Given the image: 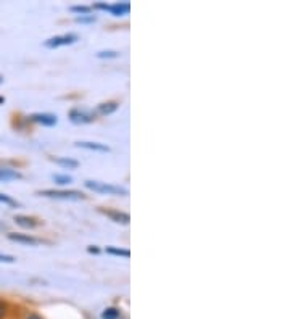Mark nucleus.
Returning a JSON list of instances; mask_svg holds the SVG:
<instances>
[{"label": "nucleus", "mask_w": 290, "mask_h": 319, "mask_svg": "<svg viewBox=\"0 0 290 319\" xmlns=\"http://www.w3.org/2000/svg\"><path fill=\"white\" fill-rule=\"evenodd\" d=\"M84 186L87 187L92 192L97 194H107V195H128V190L121 187V186H115V184H108V182H102V181H85Z\"/></svg>", "instance_id": "obj_1"}, {"label": "nucleus", "mask_w": 290, "mask_h": 319, "mask_svg": "<svg viewBox=\"0 0 290 319\" xmlns=\"http://www.w3.org/2000/svg\"><path fill=\"white\" fill-rule=\"evenodd\" d=\"M37 195L47 198H58V200H84L85 195L81 190H66V189H44L39 190Z\"/></svg>", "instance_id": "obj_2"}, {"label": "nucleus", "mask_w": 290, "mask_h": 319, "mask_svg": "<svg viewBox=\"0 0 290 319\" xmlns=\"http://www.w3.org/2000/svg\"><path fill=\"white\" fill-rule=\"evenodd\" d=\"M77 39H79V37H77V34H74V33L53 36V37L47 39V41H44V47H47V49H58V47L73 45L74 42H77Z\"/></svg>", "instance_id": "obj_3"}, {"label": "nucleus", "mask_w": 290, "mask_h": 319, "mask_svg": "<svg viewBox=\"0 0 290 319\" xmlns=\"http://www.w3.org/2000/svg\"><path fill=\"white\" fill-rule=\"evenodd\" d=\"M95 113L90 110H85V108H73L69 110L68 113V118L69 121L74 123V124H87V123H92L93 119H95Z\"/></svg>", "instance_id": "obj_4"}, {"label": "nucleus", "mask_w": 290, "mask_h": 319, "mask_svg": "<svg viewBox=\"0 0 290 319\" xmlns=\"http://www.w3.org/2000/svg\"><path fill=\"white\" fill-rule=\"evenodd\" d=\"M28 119L31 123H36V124H42V126H55L58 123V118L57 115H52V113H33L29 115Z\"/></svg>", "instance_id": "obj_5"}, {"label": "nucleus", "mask_w": 290, "mask_h": 319, "mask_svg": "<svg viewBox=\"0 0 290 319\" xmlns=\"http://www.w3.org/2000/svg\"><path fill=\"white\" fill-rule=\"evenodd\" d=\"M9 238H10L12 242L23 244V245H29V247H36V245H39V244L42 242L41 238H37L34 235L21 234V232H9Z\"/></svg>", "instance_id": "obj_6"}, {"label": "nucleus", "mask_w": 290, "mask_h": 319, "mask_svg": "<svg viewBox=\"0 0 290 319\" xmlns=\"http://www.w3.org/2000/svg\"><path fill=\"white\" fill-rule=\"evenodd\" d=\"M100 211L104 213L105 216H108L112 221L120 222V224H129V221H131L129 214L124 213V211H120V210H100Z\"/></svg>", "instance_id": "obj_7"}, {"label": "nucleus", "mask_w": 290, "mask_h": 319, "mask_svg": "<svg viewBox=\"0 0 290 319\" xmlns=\"http://www.w3.org/2000/svg\"><path fill=\"white\" fill-rule=\"evenodd\" d=\"M108 12L113 15V17H124L131 12V4L129 2H115L110 4Z\"/></svg>", "instance_id": "obj_8"}, {"label": "nucleus", "mask_w": 290, "mask_h": 319, "mask_svg": "<svg viewBox=\"0 0 290 319\" xmlns=\"http://www.w3.org/2000/svg\"><path fill=\"white\" fill-rule=\"evenodd\" d=\"M118 107H120V103L115 102V100L104 102V103H100V105H97V108H95V111H93V113H95V115H102V116H107V115L115 113V111L118 110Z\"/></svg>", "instance_id": "obj_9"}, {"label": "nucleus", "mask_w": 290, "mask_h": 319, "mask_svg": "<svg viewBox=\"0 0 290 319\" xmlns=\"http://www.w3.org/2000/svg\"><path fill=\"white\" fill-rule=\"evenodd\" d=\"M76 147L79 148H85V150H93V151H104V153H107V151H110V147L105 145V143H99V142H76Z\"/></svg>", "instance_id": "obj_10"}, {"label": "nucleus", "mask_w": 290, "mask_h": 319, "mask_svg": "<svg viewBox=\"0 0 290 319\" xmlns=\"http://www.w3.org/2000/svg\"><path fill=\"white\" fill-rule=\"evenodd\" d=\"M13 221L25 229H34L37 226V219L33 216H26V214H17V216L13 218Z\"/></svg>", "instance_id": "obj_11"}, {"label": "nucleus", "mask_w": 290, "mask_h": 319, "mask_svg": "<svg viewBox=\"0 0 290 319\" xmlns=\"http://www.w3.org/2000/svg\"><path fill=\"white\" fill-rule=\"evenodd\" d=\"M15 179H21L20 171L13 170V168H7V166H2V168H0V182L15 181Z\"/></svg>", "instance_id": "obj_12"}, {"label": "nucleus", "mask_w": 290, "mask_h": 319, "mask_svg": "<svg viewBox=\"0 0 290 319\" xmlns=\"http://www.w3.org/2000/svg\"><path fill=\"white\" fill-rule=\"evenodd\" d=\"M55 163L60 165V166H63V168L66 170H76L77 166H79V162L77 160H73V158H68V156H55L52 158Z\"/></svg>", "instance_id": "obj_13"}, {"label": "nucleus", "mask_w": 290, "mask_h": 319, "mask_svg": "<svg viewBox=\"0 0 290 319\" xmlns=\"http://www.w3.org/2000/svg\"><path fill=\"white\" fill-rule=\"evenodd\" d=\"M105 252L108 255H113V257H123V258L131 257V252L128 249H121V247H107Z\"/></svg>", "instance_id": "obj_14"}, {"label": "nucleus", "mask_w": 290, "mask_h": 319, "mask_svg": "<svg viewBox=\"0 0 290 319\" xmlns=\"http://www.w3.org/2000/svg\"><path fill=\"white\" fill-rule=\"evenodd\" d=\"M121 316V311L118 308H105L104 311H102V319H118Z\"/></svg>", "instance_id": "obj_15"}, {"label": "nucleus", "mask_w": 290, "mask_h": 319, "mask_svg": "<svg viewBox=\"0 0 290 319\" xmlns=\"http://www.w3.org/2000/svg\"><path fill=\"white\" fill-rule=\"evenodd\" d=\"M53 181L60 186H68L73 182V178L68 176V174H53Z\"/></svg>", "instance_id": "obj_16"}, {"label": "nucleus", "mask_w": 290, "mask_h": 319, "mask_svg": "<svg viewBox=\"0 0 290 319\" xmlns=\"http://www.w3.org/2000/svg\"><path fill=\"white\" fill-rule=\"evenodd\" d=\"M69 10L74 12V13H77V15H90L92 7H90V5H73Z\"/></svg>", "instance_id": "obj_17"}, {"label": "nucleus", "mask_w": 290, "mask_h": 319, "mask_svg": "<svg viewBox=\"0 0 290 319\" xmlns=\"http://www.w3.org/2000/svg\"><path fill=\"white\" fill-rule=\"evenodd\" d=\"M76 23H95L97 17H93V15H76Z\"/></svg>", "instance_id": "obj_18"}, {"label": "nucleus", "mask_w": 290, "mask_h": 319, "mask_svg": "<svg viewBox=\"0 0 290 319\" xmlns=\"http://www.w3.org/2000/svg\"><path fill=\"white\" fill-rule=\"evenodd\" d=\"M0 203H5V205H10V206H20V203L15 200V198H12L7 194H0Z\"/></svg>", "instance_id": "obj_19"}, {"label": "nucleus", "mask_w": 290, "mask_h": 319, "mask_svg": "<svg viewBox=\"0 0 290 319\" xmlns=\"http://www.w3.org/2000/svg\"><path fill=\"white\" fill-rule=\"evenodd\" d=\"M97 58H116L118 57V52H115V50H102V52H97Z\"/></svg>", "instance_id": "obj_20"}, {"label": "nucleus", "mask_w": 290, "mask_h": 319, "mask_svg": "<svg viewBox=\"0 0 290 319\" xmlns=\"http://www.w3.org/2000/svg\"><path fill=\"white\" fill-rule=\"evenodd\" d=\"M15 261H17V258L12 257V255H7V253L0 252V263H15Z\"/></svg>", "instance_id": "obj_21"}, {"label": "nucleus", "mask_w": 290, "mask_h": 319, "mask_svg": "<svg viewBox=\"0 0 290 319\" xmlns=\"http://www.w3.org/2000/svg\"><path fill=\"white\" fill-rule=\"evenodd\" d=\"M7 313H9V305L5 301H0V319H4Z\"/></svg>", "instance_id": "obj_22"}, {"label": "nucleus", "mask_w": 290, "mask_h": 319, "mask_svg": "<svg viewBox=\"0 0 290 319\" xmlns=\"http://www.w3.org/2000/svg\"><path fill=\"white\" fill-rule=\"evenodd\" d=\"M25 319H44V317L39 314V313H34V311H31V313H28L25 316Z\"/></svg>", "instance_id": "obj_23"}, {"label": "nucleus", "mask_w": 290, "mask_h": 319, "mask_svg": "<svg viewBox=\"0 0 290 319\" xmlns=\"http://www.w3.org/2000/svg\"><path fill=\"white\" fill-rule=\"evenodd\" d=\"M87 252L90 253V255H99L100 253V249L97 245H90V247H87Z\"/></svg>", "instance_id": "obj_24"}, {"label": "nucleus", "mask_w": 290, "mask_h": 319, "mask_svg": "<svg viewBox=\"0 0 290 319\" xmlns=\"http://www.w3.org/2000/svg\"><path fill=\"white\" fill-rule=\"evenodd\" d=\"M4 102H5V99H4V97H0V103H4Z\"/></svg>", "instance_id": "obj_25"}, {"label": "nucleus", "mask_w": 290, "mask_h": 319, "mask_svg": "<svg viewBox=\"0 0 290 319\" xmlns=\"http://www.w3.org/2000/svg\"><path fill=\"white\" fill-rule=\"evenodd\" d=\"M2 83H4V77H2V76H0V84H2Z\"/></svg>", "instance_id": "obj_26"}]
</instances>
